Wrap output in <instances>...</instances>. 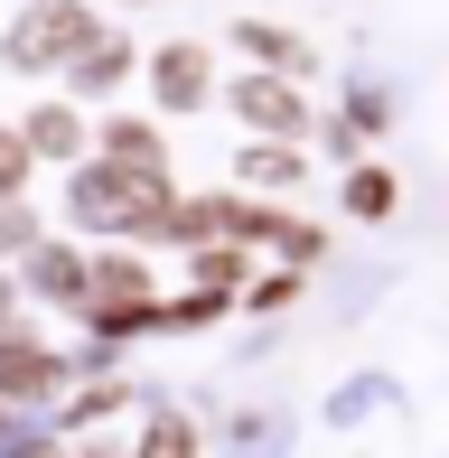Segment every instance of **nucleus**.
<instances>
[{"label":"nucleus","mask_w":449,"mask_h":458,"mask_svg":"<svg viewBox=\"0 0 449 458\" xmlns=\"http://www.w3.org/2000/svg\"><path fill=\"white\" fill-rule=\"evenodd\" d=\"M104 150H113V169H131V178H159V169H169L159 131H140V122H113V131H104Z\"/></svg>","instance_id":"nucleus-3"},{"label":"nucleus","mask_w":449,"mask_h":458,"mask_svg":"<svg viewBox=\"0 0 449 458\" xmlns=\"http://www.w3.org/2000/svg\"><path fill=\"white\" fill-rule=\"evenodd\" d=\"M243 178H253V187H291L300 178V150H243Z\"/></svg>","instance_id":"nucleus-7"},{"label":"nucleus","mask_w":449,"mask_h":458,"mask_svg":"<svg viewBox=\"0 0 449 458\" xmlns=\"http://www.w3.org/2000/svg\"><path fill=\"white\" fill-rule=\"evenodd\" d=\"M85 38H94V19L75 10V0L66 10H29V29L10 38V66H56V56H75Z\"/></svg>","instance_id":"nucleus-1"},{"label":"nucleus","mask_w":449,"mask_h":458,"mask_svg":"<svg viewBox=\"0 0 449 458\" xmlns=\"http://www.w3.org/2000/svg\"><path fill=\"white\" fill-rule=\"evenodd\" d=\"M131 458H197V430H188V421H150Z\"/></svg>","instance_id":"nucleus-6"},{"label":"nucleus","mask_w":449,"mask_h":458,"mask_svg":"<svg viewBox=\"0 0 449 458\" xmlns=\"http://www.w3.org/2000/svg\"><path fill=\"white\" fill-rule=\"evenodd\" d=\"M272 243H281L291 262H318V243H328V234H318V225H272Z\"/></svg>","instance_id":"nucleus-11"},{"label":"nucleus","mask_w":449,"mask_h":458,"mask_svg":"<svg viewBox=\"0 0 449 458\" xmlns=\"http://www.w3.org/2000/svg\"><path fill=\"white\" fill-rule=\"evenodd\" d=\"M207 47H169V56H159V94H169V103H207Z\"/></svg>","instance_id":"nucleus-4"},{"label":"nucleus","mask_w":449,"mask_h":458,"mask_svg":"<svg viewBox=\"0 0 449 458\" xmlns=\"http://www.w3.org/2000/svg\"><path fill=\"white\" fill-rule=\"evenodd\" d=\"M234 113L253 122V131H300V122H309V103L281 85V75H253V85H234Z\"/></svg>","instance_id":"nucleus-2"},{"label":"nucleus","mask_w":449,"mask_h":458,"mask_svg":"<svg viewBox=\"0 0 449 458\" xmlns=\"http://www.w3.org/2000/svg\"><path fill=\"white\" fill-rule=\"evenodd\" d=\"M346 206H356V216H384V206H394V178H384V169H356V178H346Z\"/></svg>","instance_id":"nucleus-8"},{"label":"nucleus","mask_w":449,"mask_h":458,"mask_svg":"<svg viewBox=\"0 0 449 458\" xmlns=\"http://www.w3.org/2000/svg\"><path fill=\"white\" fill-rule=\"evenodd\" d=\"M38 281H47L56 300H75V290H85V272H75V253H47V262H38Z\"/></svg>","instance_id":"nucleus-12"},{"label":"nucleus","mask_w":449,"mask_h":458,"mask_svg":"<svg viewBox=\"0 0 449 458\" xmlns=\"http://www.w3.org/2000/svg\"><path fill=\"white\" fill-rule=\"evenodd\" d=\"M19 178H29V140L0 131V197H19Z\"/></svg>","instance_id":"nucleus-10"},{"label":"nucleus","mask_w":449,"mask_h":458,"mask_svg":"<svg viewBox=\"0 0 449 458\" xmlns=\"http://www.w3.org/2000/svg\"><path fill=\"white\" fill-rule=\"evenodd\" d=\"M29 150H75V113H38L29 122Z\"/></svg>","instance_id":"nucleus-9"},{"label":"nucleus","mask_w":449,"mask_h":458,"mask_svg":"<svg viewBox=\"0 0 449 458\" xmlns=\"http://www.w3.org/2000/svg\"><path fill=\"white\" fill-rule=\"evenodd\" d=\"M56 384V356H38V346H0V393H47Z\"/></svg>","instance_id":"nucleus-5"}]
</instances>
